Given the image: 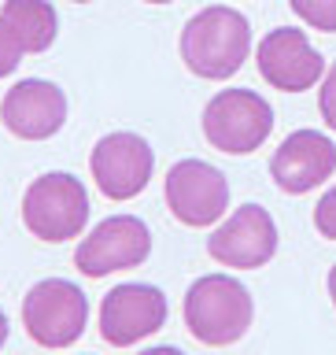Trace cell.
I'll return each instance as SVG.
<instances>
[{"label": "cell", "instance_id": "obj_21", "mask_svg": "<svg viewBox=\"0 0 336 355\" xmlns=\"http://www.w3.org/2000/svg\"><path fill=\"white\" fill-rule=\"evenodd\" d=\"M329 300H333V307H336V266L329 270Z\"/></svg>", "mask_w": 336, "mask_h": 355}, {"label": "cell", "instance_id": "obj_2", "mask_svg": "<svg viewBox=\"0 0 336 355\" xmlns=\"http://www.w3.org/2000/svg\"><path fill=\"white\" fill-rule=\"evenodd\" d=\"M185 326L204 348H229L251 329L255 300L229 274H204L185 293Z\"/></svg>", "mask_w": 336, "mask_h": 355}, {"label": "cell", "instance_id": "obj_3", "mask_svg": "<svg viewBox=\"0 0 336 355\" xmlns=\"http://www.w3.org/2000/svg\"><path fill=\"white\" fill-rule=\"evenodd\" d=\"M22 226L44 244L82 237V230L89 226V193L82 178L63 171L33 178L22 193Z\"/></svg>", "mask_w": 336, "mask_h": 355}, {"label": "cell", "instance_id": "obj_11", "mask_svg": "<svg viewBox=\"0 0 336 355\" xmlns=\"http://www.w3.org/2000/svg\"><path fill=\"white\" fill-rule=\"evenodd\" d=\"M255 63H259L263 82L281 89V93H307L326 74L321 52L296 26H277L266 33L259 41V52H255Z\"/></svg>", "mask_w": 336, "mask_h": 355}, {"label": "cell", "instance_id": "obj_17", "mask_svg": "<svg viewBox=\"0 0 336 355\" xmlns=\"http://www.w3.org/2000/svg\"><path fill=\"white\" fill-rule=\"evenodd\" d=\"M315 230L326 241H336V185L318 200V207H315Z\"/></svg>", "mask_w": 336, "mask_h": 355}, {"label": "cell", "instance_id": "obj_23", "mask_svg": "<svg viewBox=\"0 0 336 355\" xmlns=\"http://www.w3.org/2000/svg\"><path fill=\"white\" fill-rule=\"evenodd\" d=\"M74 4H89V0H74Z\"/></svg>", "mask_w": 336, "mask_h": 355}, {"label": "cell", "instance_id": "obj_19", "mask_svg": "<svg viewBox=\"0 0 336 355\" xmlns=\"http://www.w3.org/2000/svg\"><path fill=\"white\" fill-rule=\"evenodd\" d=\"M141 355H185V352L174 348V344H155V348H144Z\"/></svg>", "mask_w": 336, "mask_h": 355}, {"label": "cell", "instance_id": "obj_5", "mask_svg": "<svg viewBox=\"0 0 336 355\" xmlns=\"http://www.w3.org/2000/svg\"><path fill=\"white\" fill-rule=\"evenodd\" d=\"M22 326L41 348H71L89 326V296L67 277H44L22 296Z\"/></svg>", "mask_w": 336, "mask_h": 355}, {"label": "cell", "instance_id": "obj_16", "mask_svg": "<svg viewBox=\"0 0 336 355\" xmlns=\"http://www.w3.org/2000/svg\"><path fill=\"white\" fill-rule=\"evenodd\" d=\"M22 44H19V37L11 33V26L4 19H0V78H8V74H15V67L22 63Z\"/></svg>", "mask_w": 336, "mask_h": 355}, {"label": "cell", "instance_id": "obj_18", "mask_svg": "<svg viewBox=\"0 0 336 355\" xmlns=\"http://www.w3.org/2000/svg\"><path fill=\"white\" fill-rule=\"evenodd\" d=\"M318 111L326 119V126L336 130V63L329 67L326 82H321V93H318Z\"/></svg>", "mask_w": 336, "mask_h": 355}, {"label": "cell", "instance_id": "obj_9", "mask_svg": "<svg viewBox=\"0 0 336 355\" xmlns=\"http://www.w3.org/2000/svg\"><path fill=\"white\" fill-rule=\"evenodd\" d=\"M166 311H170V304H166L163 288L144 282L115 285L100 300V337L111 348H133L137 340L166 326Z\"/></svg>", "mask_w": 336, "mask_h": 355}, {"label": "cell", "instance_id": "obj_14", "mask_svg": "<svg viewBox=\"0 0 336 355\" xmlns=\"http://www.w3.org/2000/svg\"><path fill=\"white\" fill-rule=\"evenodd\" d=\"M0 19L19 37L22 52H33V55L52 49L55 33H60V19H55V8L48 0H4Z\"/></svg>", "mask_w": 336, "mask_h": 355}, {"label": "cell", "instance_id": "obj_15", "mask_svg": "<svg viewBox=\"0 0 336 355\" xmlns=\"http://www.w3.org/2000/svg\"><path fill=\"white\" fill-rule=\"evenodd\" d=\"M288 4L307 26L321 33H336V0H288Z\"/></svg>", "mask_w": 336, "mask_h": 355}, {"label": "cell", "instance_id": "obj_4", "mask_svg": "<svg viewBox=\"0 0 336 355\" xmlns=\"http://www.w3.org/2000/svg\"><path fill=\"white\" fill-rule=\"evenodd\" d=\"M274 133V107L255 89H222L204 107V137L226 155L259 152Z\"/></svg>", "mask_w": 336, "mask_h": 355}, {"label": "cell", "instance_id": "obj_13", "mask_svg": "<svg viewBox=\"0 0 336 355\" xmlns=\"http://www.w3.org/2000/svg\"><path fill=\"white\" fill-rule=\"evenodd\" d=\"M336 174V144L318 130H292L270 159L274 185L288 196H303Z\"/></svg>", "mask_w": 336, "mask_h": 355}, {"label": "cell", "instance_id": "obj_20", "mask_svg": "<svg viewBox=\"0 0 336 355\" xmlns=\"http://www.w3.org/2000/svg\"><path fill=\"white\" fill-rule=\"evenodd\" d=\"M8 333H11V326H8V315H4V307H0V348L8 344Z\"/></svg>", "mask_w": 336, "mask_h": 355}, {"label": "cell", "instance_id": "obj_22", "mask_svg": "<svg viewBox=\"0 0 336 355\" xmlns=\"http://www.w3.org/2000/svg\"><path fill=\"white\" fill-rule=\"evenodd\" d=\"M144 4H170V0H144Z\"/></svg>", "mask_w": 336, "mask_h": 355}, {"label": "cell", "instance_id": "obj_7", "mask_svg": "<svg viewBox=\"0 0 336 355\" xmlns=\"http://www.w3.org/2000/svg\"><path fill=\"white\" fill-rule=\"evenodd\" d=\"M152 255V230L137 215H111L96 222L74 248V266L85 277H107L115 270H133Z\"/></svg>", "mask_w": 336, "mask_h": 355}, {"label": "cell", "instance_id": "obj_12", "mask_svg": "<svg viewBox=\"0 0 336 355\" xmlns=\"http://www.w3.org/2000/svg\"><path fill=\"white\" fill-rule=\"evenodd\" d=\"M0 119L19 141H48L67 122V96L55 82L22 78L0 100Z\"/></svg>", "mask_w": 336, "mask_h": 355}, {"label": "cell", "instance_id": "obj_8", "mask_svg": "<svg viewBox=\"0 0 336 355\" xmlns=\"http://www.w3.org/2000/svg\"><path fill=\"white\" fill-rule=\"evenodd\" d=\"M89 171H93V182L107 200H133L152 182L155 152L141 133L115 130L93 144Z\"/></svg>", "mask_w": 336, "mask_h": 355}, {"label": "cell", "instance_id": "obj_6", "mask_svg": "<svg viewBox=\"0 0 336 355\" xmlns=\"http://www.w3.org/2000/svg\"><path fill=\"white\" fill-rule=\"evenodd\" d=\"M163 196L182 226L204 230L229 211V178L204 159H177L166 171Z\"/></svg>", "mask_w": 336, "mask_h": 355}, {"label": "cell", "instance_id": "obj_10", "mask_svg": "<svg viewBox=\"0 0 336 355\" xmlns=\"http://www.w3.org/2000/svg\"><path fill=\"white\" fill-rule=\"evenodd\" d=\"M207 255L229 270H259L277 255V222L266 207L244 204L207 237Z\"/></svg>", "mask_w": 336, "mask_h": 355}, {"label": "cell", "instance_id": "obj_1", "mask_svg": "<svg viewBox=\"0 0 336 355\" xmlns=\"http://www.w3.org/2000/svg\"><path fill=\"white\" fill-rule=\"evenodd\" d=\"M251 55V26L237 8H200L182 30V60L204 82H226Z\"/></svg>", "mask_w": 336, "mask_h": 355}]
</instances>
